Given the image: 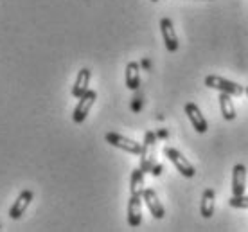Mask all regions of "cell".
Listing matches in <instances>:
<instances>
[{
	"label": "cell",
	"instance_id": "obj_1",
	"mask_svg": "<svg viewBox=\"0 0 248 232\" xmlns=\"http://www.w3.org/2000/svg\"><path fill=\"white\" fill-rule=\"evenodd\" d=\"M155 148H156V135L153 132H146L142 142V151H140V170L144 171V175L151 173L153 166L156 164Z\"/></svg>",
	"mask_w": 248,
	"mask_h": 232
},
{
	"label": "cell",
	"instance_id": "obj_2",
	"mask_svg": "<svg viewBox=\"0 0 248 232\" xmlns=\"http://www.w3.org/2000/svg\"><path fill=\"white\" fill-rule=\"evenodd\" d=\"M95 99H97V92H95V90H87L85 94L81 95L79 103L76 105L74 113H72V119H74V123H78V124L85 123V119L88 117V113H90V110H92Z\"/></svg>",
	"mask_w": 248,
	"mask_h": 232
},
{
	"label": "cell",
	"instance_id": "obj_3",
	"mask_svg": "<svg viewBox=\"0 0 248 232\" xmlns=\"http://www.w3.org/2000/svg\"><path fill=\"white\" fill-rule=\"evenodd\" d=\"M164 155L173 162V166L176 168V171H180L182 176H186V178H192V176L196 175V170H194V166H192L189 160H187L184 155H182L178 150H174V148H166L164 150Z\"/></svg>",
	"mask_w": 248,
	"mask_h": 232
},
{
	"label": "cell",
	"instance_id": "obj_4",
	"mask_svg": "<svg viewBox=\"0 0 248 232\" xmlns=\"http://www.w3.org/2000/svg\"><path fill=\"white\" fill-rule=\"evenodd\" d=\"M205 85L209 88H214V90H219V92H225V94L230 95H241L245 92V88L241 85L229 81L225 77H219V76H207L205 77Z\"/></svg>",
	"mask_w": 248,
	"mask_h": 232
},
{
	"label": "cell",
	"instance_id": "obj_5",
	"mask_svg": "<svg viewBox=\"0 0 248 232\" xmlns=\"http://www.w3.org/2000/svg\"><path fill=\"white\" fill-rule=\"evenodd\" d=\"M106 142L113 148H119V150L123 151H128V153H133V155H140V151H142V144L140 142H135V140H131V139L124 137V135H119V133H106Z\"/></svg>",
	"mask_w": 248,
	"mask_h": 232
},
{
	"label": "cell",
	"instance_id": "obj_6",
	"mask_svg": "<svg viewBox=\"0 0 248 232\" xmlns=\"http://www.w3.org/2000/svg\"><path fill=\"white\" fill-rule=\"evenodd\" d=\"M142 223V195H131L128 201V225L139 227Z\"/></svg>",
	"mask_w": 248,
	"mask_h": 232
},
{
	"label": "cell",
	"instance_id": "obj_7",
	"mask_svg": "<svg viewBox=\"0 0 248 232\" xmlns=\"http://www.w3.org/2000/svg\"><path fill=\"white\" fill-rule=\"evenodd\" d=\"M142 200H144V203L148 205L149 213L153 214L155 220H162V218L166 216V209H164L162 201L158 200V196H156V193L153 191V189H144Z\"/></svg>",
	"mask_w": 248,
	"mask_h": 232
},
{
	"label": "cell",
	"instance_id": "obj_8",
	"mask_svg": "<svg viewBox=\"0 0 248 232\" xmlns=\"http://www.w3.org/2000/svg\"><path fill=\"white\" fill-rule=\"evenodd\" d=\"M160 32L164 38V44H166V49L169 52H176L178 50V36H176V31L173 27V22L169 18L160 20Z\"/></svg>",
	"mask_w": 248,
	"mask_h": 232
},
{
	"label": "cell",
	"instance_id": "obj_9",
	"mask_svg": "<svg viewBox=\"0 0 248 232\" xmlns=\"http://www.w3.org/2000/svg\"><path fill=\"white\" fill-rule=\"evenodd\" d=\"M32 191H29V189H25V191H22L18 195V198L15 200V203L11 205V209H9V218L11 220H20L22 218V214L27 211V207H29V203H31L32 200Z\"/></svg>",
	"mask_w": 248,
	"mask_h": 232
},
{
	"label": "cell",
	"instance_id": "obj_10",
	"mask_svg": "<svg viewBox=\"0 0 248 232\" xmlns=\"http://www.w3.org/2000/svg\"><path fill=\"white\" fill-rule=\"evenodd\" d=\"M186 113H187V117H189V121H191L192 128L198 133H205L209 130V124H207V121H205V115L200 112V108L196 107L194 103H187Z\"/></svg>",
	"mask_w": 248,
	"mask_h": 232
},
{
	"label": "cell",
	"instance_id": "obj_11",
	"mask_svg": "<svg viewBox=\"0 0 248 232\" xmlns=\"http://www.w3.org/2000/svg\"><path fill=\"white\" fill-rule=\"evenodd\" d=\"M247 189V168L243 164H236L232 170V196L245 195Z\"/></svg>",
	"mask_w": 248,
	"mask_h": 232
},
{
	"label": "cell",
	"instance_id": "obj_12",
	"mask_svg": "<svg viewBox=\"0 0 248 232\" xmlns=\"http://www.w3.org/2000/svg\"><path fill=\"white\" fill-rule=\"evenodd\" d=\"M90 77H92L90 69H81L79 72H78V76H76V83H74V87H72V95H74V97L79 99L81 95L87 92Z\"/></svg>",
	"mask_w": 248,
	"mask_h": 232
},
{
	"label": "cell",
	"instance_id": "obj_13",
	"mask_svg": "<svg viewBox=\"0 0 248 232\" xmlns=\"http://www.w3.org/2000/svg\"><path fill=\"white\" fill-rule=\"evenodd\" d=\"M214 203H216V193L214 189H205L203 195H202V205H200V213L203 218H211L214 214Z\"/></svg>",
	"mask_w": 248,
	"mask_h": 232
},
{
	"label": "cell",
	"instance_id": "obj_14",
	"mask_svg": "<svg viewBox=\"0 0 248 232\" xmlns=\"http://www.w3.org/2000/svg\"><path fill=\"white\" fill-rule=\"evenodd\" d=\"M140 85V67L137 62H130L126 65V87L130 90H137Z\"/></svg>",
	"mask_w": 248,
	"mask_h": 232
},
{
	"label": "cell",
	"instance_id": "obj_15",
	"mask_svg": "<svg viewBox=\"0 0 248 232\" xmlns=\"http://www.w3.org/2000/svg\"><path fill=\"white\" fill-rule=\"evenodd\" d=\"M219 110H221V115H223L225 121L236 119V108H234V103H232V95L219 92Z\"/></svg>",
	"mask_w": 248,
	"mask_h": 232
},
{
	"label": "cell",
	"instance_id": "obj_16",
	"mask_svg": "<svg viewBox=\"0 0 248 232\" xmlns=\"http://www.w3.org/2000/svg\"><path fill=\"white\" fill-rule=\"evenodd\" d=\"M144 191V171L140 168L131 171L130 178V193L131 195H142Z\"/></svg>",
	"mask_w": 248,
	"mask_h": 232
},
{
	"label": "cell",
	"instance_id": "obj_17",
	"mask_svg": "<svg viewBox=\"0 0 248 232\" xmlns=\"http://www.w3.org/2000/svg\"><path fill=\"white\" fill-rule=\"evenodd\" d=\"M229 205L234 209H248V196H232L229 200Z\"/></svg>",
	"mask_w": 248,
	"mask_h": 232
},
{
	"label": "cell",
	"instance_id": "obj_18",
	"mask_svg": "<svg viewBox=\"0 0 248 232\" xmlns=\"http://www.w3.org/2000/svg\"><path fill=\"white\" fill-rule=\"evenodd\" d=\"M162 171H164V168H162L160 164H155V166H153V170H151V173H153L155 176H158L162 173Z\"/></svg>",
	"mask_w": 248,
	"mask_h": 232
},
{
	"label": "cell",
	"instance_id": "obj_19",
	"mask_svg": "<svg viewBox=\"0 0 248 232\" xmlns=\"http://www.w3.org/2000/svg\"><path fill=\"white\" fill-rule=\"evenodd\" d=\"M156 135H158V137H168V132H164V130H160V132L156 133Z\"/></svg>",
	"mask_w": 248,
	"mask_h": 232
},
{
	"label": "cell",
	"instance_id": "obj_20",
	"mask_svg": "<svg viewBox=\"0 0 248 232\" xmlns=\"http://www.w3.org/2000/svg\"><path fill=\"white\" fill-rule=\"evenodd\" d=\"M245 92H247V95H248V87H247V88H245Z\"/></svg>",
	"mask_w": 248,
	"mask_h": 232
},
{
	"label": "cell",
	"instance_id": "obj_21",
	"mask_svg": "<svg viewBox=\"0 0 248 232\" xmlns=\"http://www.w3.org/2000/svg\"><path fill=\"white\" fill-rule=\"evenodd\" d=\"M151 2H158V0H151Z\"/></svg>",
	"mask_w": 248,
	"mask_h": 232
}]
</instances>
